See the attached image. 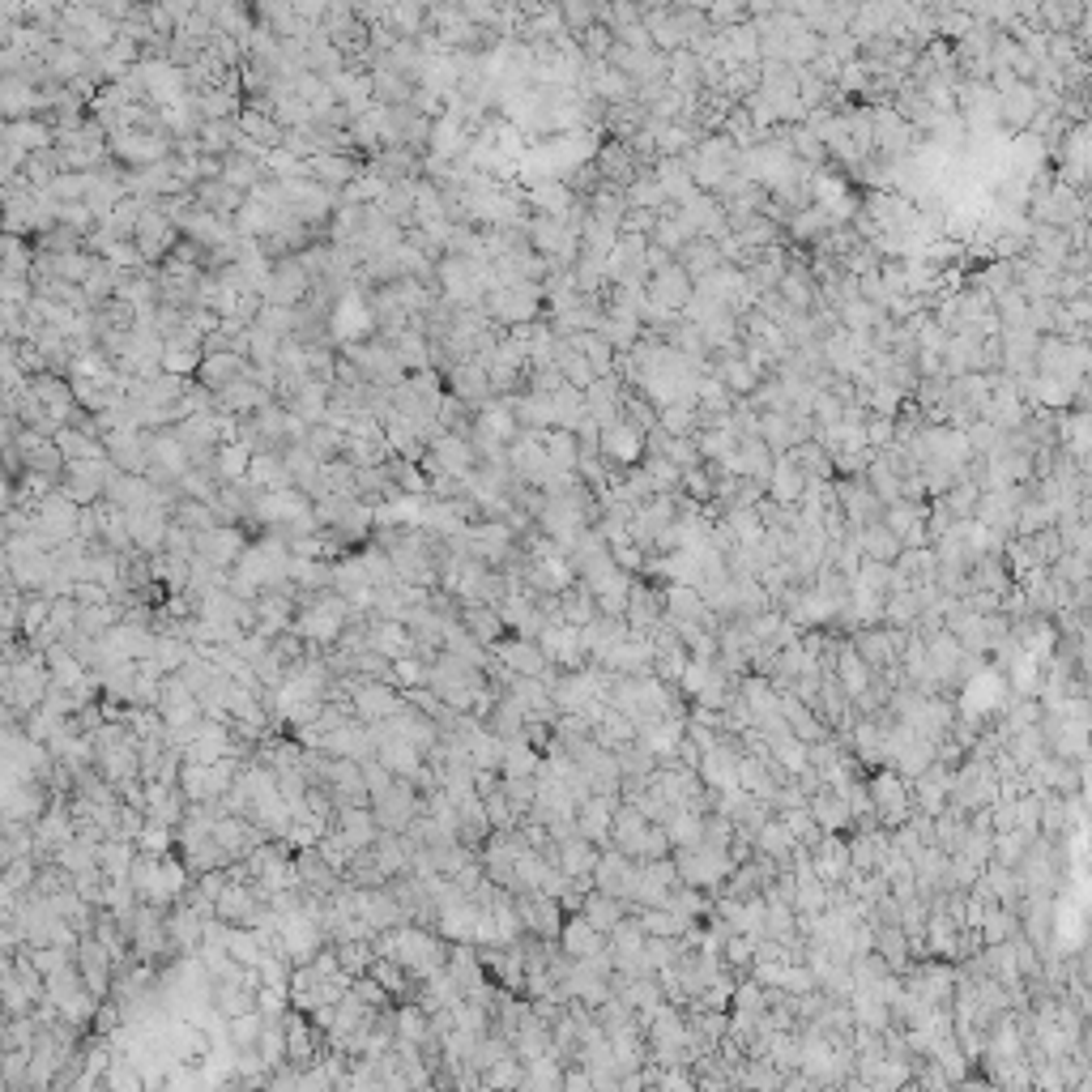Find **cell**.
Returning <instances> with one entry per match:
<instances>
[{
  "mask_svg": "<svg viewBox=\"0 0 1092 1092\" xmlns=\"http://www.w3.org/2000/svg\"><path fill=\"white\" fill-rule=\"evenodd\" d=\"M828 214L820 205H806V209H798V214H790V223H786V243L790 239H798V243H806V248H816V243L828 235Z\"/></svg>",
  "mask_w": 1092,
  "mask_h": 1092,
  "instance_id": "30bf717a",
  "label": "cell"
},
{
  "mask_svg": "<svg viewBox=\"0 0 1092 1092\" xmlns=\"http://www.w3.org/2000/svg\"><path fill=\"white\" fill-rule=\"evenodd\" d=\"M802 491H806V478L798 474V466L790 462V456H777V462H772V474H768L764 496H768L772 504H781V508H798Z\"/></svg>",
  "mask_w": 1092,
  "mask_h": 1092,
  "instance_id": "5b68a950",
  "label": "cell"
},
{
  "mask_svg": "<svg viewBox=\"0 0 1092 1092\" xmlns=\"http://www.w3.org/2000/svg\"><path fill=\"white\" fill-rule=\"evenodd\" d=\"M977 500H981V486H977L973 478H961V482L943 496V504H947V512H952V521H969L973 508H977Z\"/></svg>",
  "mask_w": 1092,
  "mask_h": 1092,
  "instance_id": "d6986e66",
  "label": "cell"
},
{
  "mask_svg": "<svg viewBox=\"0 0 1092 1092\" xmlns=\"http://www.w3.org/2000/svg\"><path fill=\"white\" fill-rule=\"evenodd\" d=\"M671 265H675V257H671V253H661L657 243H649V248H645V273L653 277V273H661V269H671Z\"/></svg>",
  "mask_w": 1092,
  "mask_h": 1092,
  "instance_id": "d4e9b609",
  "label": "cell"
},
{
  "mask_svg": "<svg viewBox=\"0 0 1092 1092\" xmlns=\"http://www.w3.org/2000/svg\"><path fill=\"white\" fill-rule=\"evenodd\" d=\"M687 239H696V231L679 218V214H661L657 223H653V235H649V243H657L661 253H671V257H679V248Z\"/></svg>",
  "mask_w": 1092,
  "mask_h": 1092,
  "instance_id": "ac0fdd59",
  "label": "cell"
},
{
  "mask_svg": "<svg viewBox=\"0 0 1092 1092\" xmlns=\"http://www.w3.org/2000/svg\"><path fill=\"white\" fill-rule=\"evenodd\" d=\"M563 866H568V870H585V866H593L589 845H585V840H572V845H568V854H563Z\"/></svg>",
  "mask_w": 1092,
  "mask_h": 1092,
  "instance_id": "cb8c5ba5",
  "label": "cell"
},
{
  "mask_svg": "<svg viewBox=\"0 0 1092 1092\" xmlns=\"http://www.w3.org/2000/svg\"><path fill=\"white\" fill-rule=\"evenodd\" d=\"M840 679H845V687H850V691H862L866 687V661L854 649L840 653Z\"/></svg>",
  "mask_w": 1092,
  "mask_h": 1092,
  "instance_id": "7402d4cb",
  "label": "cell"
},
{
  "mask_svg": "<svg viewBox=\"0 0 1092 1092\" xmlns=\"http://www.w3.org/2000/svg\"><path fill=\"white\" fill-rule=\"evenodd\" d=\"M965 287H973V291H981V295H991V299H999V295H1007V291L1015 287V273H1011V261H985L981 269H973V273L965 277Z\"/></svg>",
  "mask_w": 1092,
  "mask_h": 1092,
  "instance_id": "8fae6325",
  "label": "cell"
},
{
  "mask_svg": "<svg viewBox=\"0 0 1092 1092\" xmlns=\"http://www.w3.org/2000/svg\"><path fill=\"white\" fill-rule=\"evenodd\" d=\"M786 456H790V462L798 466V474H802L806 482H832V478H836V474H832V456H828V448H824V444H816V440H811V444H798V448H790Z\"/></svg>",
  "mask_w": 1092,
  "mask_h": 1092,
  "instance_id": "9c48e42d",
  "label": "cell"
},
{
  "mask_svg": "<svg viewBox=\"0 0 1092 1092\" xmlns=\"http://www.w3.org/2000/svg\"><path fill=\"white\" fill-rule=\"evenodd\" d=\"M568 205H572V193L563 188L559 180H542L534 188H525V209H530V214L563 218V214H568Z\"/></svg>",
  "mask_w": 1092,
  "mask_h": 1092,
  "instance_id": "ba28073f",
  "label": "cell"
},
{
  "mask_svg": "<svg viewBox=\"0 0 1092 1092\" xmlns=\"http://www.w3.org/2000/svg\"><path fill=\"white\" fill-rule=\"evenodd\" d=\"M623 214H627L623 188H611V184H602V188H597V193L589 197V218H593V223H602V227H615V231H619Z\"/></svg>",
  "mask_w": 1092,
  "mask_h": 1092,
  "instance_id": "4fadbf2b",
  "label": "cell"
},
{
  "mask_svg": "<svg viewBox=\"0 0 1092 1092\" xmlns=\"http://www.w3.org/2000/svg\"><path fill=\"white\" fill-rule=\"evenodd\" d=\"M721 525H726V534L734 538V547H756L764 538V525H760L756 508H730L721 517Z\"/></svg>",
  "mask_w": 1092,
  "mask_h": 1092,
  "instance_id": "9a60e30c",
  "label": "cell"
},
{
  "mask_svg": "<svg viewBox=\"0 0 1092 1092\" xmlns=\"http://www.w3.org/2000/svg\"><path fill=\"white\" fill-rule=\"evenodd\" d=\"M542 440V452H547V462L555 466V470H572L577 474V436L572 432H559V427H551V432H542L538 436Z\"/></svg>",
  "mask_w": 1092,
  "mask_h": 1092,
  "instance_id": "e0dca14e",
  "label": "cell"
},
{
  "mask_svg": "<svg viewBox=\"0 0 1092 1092\" xmlns=\"http://www.w3.org/2000/svg\"><path fill=\"white\" fill-rule=\"evenodd\" d=\"M875 806L888 816V824H901V816H905V790H901L896 777H879L875 781Z\"/></svg>",
  "mask_w": 1092,
  "mask_h": 1092,
  "instance_id": "ffe728a7",
  "label": "cell"
},
{
  "mask_svg": "<svg viewBox=\"0 0 1092 1092\" xmlns=\"http://www.w3.org/2000/svg\"><path fill=\"white\" fill-rule=\"evenodd\" d=\"M1029 500V486H999V491H981V500L973 508L969 521L985 525V530H995L1003 538L1015 534V517H1020V504Z\"/></svg>",
  "mask_w": 1092,
  "mask_h": 1092,
  "instance_id": "6da1fadb",
  "label": "cell"
},
{
  "mask_svg": "<svg viewBox=\"0 0 1092 1092\" xmlns=\"http://www.w3.org/2000/svg\"><path fill=\"white\" fill-rule=\"evenodd\" d=\"M858 534V551H862V559H870V563H896V555H901V538H892L884 525H866V530H854Z\"/></svg>",
  "mask_w": 1092,
  "mask_h": 1092,
  "instance_id": "7c38bea8",
  "label": "cell"
},
{
  "mask_svg": "<svg viewBox=\"0 0 1092 1092\" xmlns=\"http://www.w3.org/2000/svg\"><path fill=\"white\" fill-rule=\"evenodd\" d=\"M675 265L691 277V282H700V277H709L713 269H721L726 261H721V253H717V243L713 239H687L683 248H679V257H675Z\"/></svg>",
  "mask_w": 1092,
  "mask_h": 1092,
  "instance_id": "8992f818",
  "label": "cell"
},
{
  "mask_svg": "<svg viewBox=\"0 0 1092 1092\" xmlns=\"http://www.w3.org/2000/svg\"><path fill=\"white\" fill-rule=\"evenodd\" d=\"M1092 9L1080 5V0H1050V5H1037V26L1045 34H1071Z\"/></svg>",
  "mask_w": 1092,
  "mask_h": 1092,
  "instance_id": "52a82bcc",
  "label": "cell"
},
{
  "mask_svg": "<svg viewBox=\"0 0 1092 1092\" xmlns=\"http://www.w3.org/2000/svg\"><path fill=\"white\" fill-rule=\"evenodd\" d=\"M572 346L581 350V359L593 367V376L602 380V376H615V350L597 337V333H572Z\"/></svg>",
  "mask_w": 1092,
  "mask_h": 1092,
  "instance_id": "5bb4252c",
  "label": "cell"
},
{
  "mask_svg": "<svg viewBox=\"0 0 1092 1092\" xmlns=\"http://www.w3.org/2000/svg\"><path fill=\"white\" fill-rule=\"evenodd\" d=\"M657 427L675 440H691L696 436V402H671L657 410Z\"/></svg>",
  "mask_w": 1092,
  "mask_h": 1092,
  "instance_id": "2e32d148",
  "label": "cell"
},
{
  "mask_svg": "<svg viewBox=\"0 0 1092 1092\" xmlns=\"http://www.w3.org/2000/svg\"><path fill=\"white\" fill-rule=\"evenodd\" d=\"M585 922H589L593 931H611V926H619V905H615L611 896H593V901L585 905Z\"/></svg>",
  "mask_w": 1092,
  "mask_h": 1092,
  "instance_id": "44dd1931",
  "label": "cell"
},
{
  "mask_svg": "<svg viewBox=\"0 0 1092 1092\" xmlns=\"http://www.w3.org/2000/svg\"><path fill=\"white\" fill-rule=\"evenodd\" d=\"M504 657L517 666V671H525V675H534V671H542V653L534 649V645H525V641H517V645H508L504 649Z\"/></svg>",
  "mask_w": 1092,
  "mask_h": 1092,
  "instance_id": "603a6c76",
  "label": "cell"
},
{
  "mask_svg": "<svg viewBox=\"0 0 1092 1092\" xmlns=\"http://www.w3.org/2000/svg\"><path fill=\"white\" fill-rule=\"evenodd\" d=\"M645 291H649V303H653V307L671 312V316H683V307L691 303V277H687L679 265H671V269L653 273Z\"/></svg>",
  "mask_w": 1092,
  "mask_h": 1092,
  "instance_id": "277c9868",
  "label": "cell"
},
{
  "mask_svg": "<svg viewBox=\"0 0 1092 1092\" xmlns=\"http://www.w3.org/2000/svg\"><path fill=\"white\" fill-rule=\"evenodd\" d=\"M597 452H602V462L611 470H627V466H641L645 456V436L637 427H627V422H615V427L602 432L597 440Z\"/></svg>",
  "mask_w": 1092,
  "mask_h": 1092,
  "instance_id": "3957f363",
  "label": "cell"
},
{
  "mask_svg": "<svg viewBox=\"0 0 1092 1092\" xmlns=\"http://www.w3.org/2000/svg\"><path fill=\"white\" fill-rule=\"evenodd\" d=\"M581 397H585V414H589L602 432L615 427V422H623V380H619V376L593 380Z\"/></svg>",
  "mask_w": 1092,
  "mask_h": 1092,
  "instance_id": "7a4b0ae2",
  "label": "cell"
}]
</instances>
